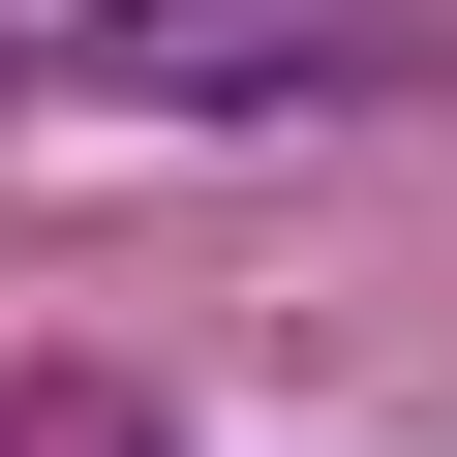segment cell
<instances>
[{
    "label": "cell",
    "mask_w": 457,
    "mask_h": 457,
    "mask_svg": "<svg viewBox=\"0 0 457 457\" xmlns=\"http://www.w3.org/2000/svg\"><path fill=\"white\" fill-rule=\"evenodd\" d=\"M457 62V0H92V92L153 122H366Z\"/></svg>",
    "instance_id": "cell-1"
}]
</instances>
